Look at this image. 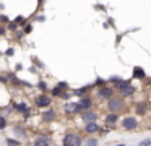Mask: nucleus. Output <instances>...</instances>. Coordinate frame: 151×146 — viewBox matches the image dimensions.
<instances>
[{
    "label": "nucleus",
    "mask_w": 151,
    "mask_h": 146,
    "mask_svg": "<svg viewBox=\"0 0 151 146\" xmlns=\"http://www.w3.org/2000/svg\"><path fill=\"white\" fill-rule=\"evenodd\" d=\"M83 143L81 136L76 135V133H67L65 138H63V145L67 146H80Z\"/></svg>",
    "instance_id": "1"
},
{
    "label": "nucleus",
    "mask_w": 151,
    "mask_h": 146,
    "mask_svg": "<svg viewBox=\"0 0 151 146\" xmlns=\"http://www.w3.org/2000/svg\"><path fill=\"white\" fill-rule=\"evenodd\" d=\"M107 107L111 112H120V109L124 107V101L120 99V97H109L107 101Z\"/></svg>",
    "instance_id": "2"
},
{
    "label": "nucleus",
    "mask_w": 151,
    "mask_h": 146,
    "mask_svg": "<svg viewBox=\"0 0 151 146\" xmlns=\"http://www.w3.org/2000/svg\"><path fill=\"white\" fill-rule=\"evenodd\" d=\"M34 102H36L37 107H47V106H50V99H49V96H46V94L36 96V97H34Z\"/></svg>",
    "instance_id": "3"
},
{
    "label": "nucleus",
    "mask_w": 151,
    "mask_h": 146,
    "mask_svg": "<svg viewBox=\"0 0 151 146\" xmlns=\"http://www.w3.org/2000/svg\"><path fill=\"white\" fill-rule=\"evenodd\" d=\"M137 125H138V122L133 119V117H127V119H124V122H122L124 130H135Z\"/></svg>",
    "instance_id": "4"
},
{
    "label": "nucleus",
    "mask_w": 151,
    "mask_h": 146,
    "mask_svg": "<svg viewBox=\"0 0 151 146\" xmlns=\"http://www.w3.org/2000/svg\"><path fill=\"white\" fill-rule=\"evenodd\" d=\"M112 94H114V89H112V88H107V86H102L101 89L98 91L99 99H109V97H112Z\"/></svg>",
    "instance_id": "5"
},
{
    "label": "nucleus",
    "mask_w": 151,
    "mask_h": 146,
    "mask_svg": "<svg viewBox=\"0 0 151 146\" xmlns=\"http://www.w3.org/2000/svg\"><path fill=\"white\" fill-rule=\"evenodd\" d=\"M101 130V127L96 123V120H93V122H86V125H85V132L86 133H96V132H99Z\"/></svg>",
    "instance_id": "6"
},
{
    "label": "nucleus",
    "mask_w": 151,
    "mask_h": 146,
    "mask_svg": "<svg viewBox=\"0 0 151 146\" xmlns=\"http://www.w3.org/2000/svg\"><path fill=\"white\" fill-rule=\"evenodd\" d=\"M80 110H81V109H80V106H78V104L68 102V104L65 106V112H67V114H78Z\"/></svg>",
    "instance_id": "7"
},
{
    "label": "nucleus",
    "mask_w": 151,
    "mask_h": 146,
    "mask_svg": "<svg viewBox=\"0 0 151 146\" xmlns=\"http://www.w3.org/2000/svg\"><path fill=\"white\" fill-rule=\"evenodd\" d=\"M117 120H119L117 112H111V114L106 115V123H107V125H114V123H117Z\"/></svg>",
    "instance_id": "8"
},
{
    "label": "nucleus",
    "mask_w": 151,
    "mask_h": 146,
    "mask_svg": "<svg viewBox=\"0 0 151 146\" xmlns=\"http://www.w3.org/2000/svg\"><path fill=\"white\" fill-rule=\"evenodd\" d=\"M15 110H18V112H21V114H24V115H28V114L31 112L29 110V107L26 106L24 102H20V104H15Z\"/></svg>",
    "instance_id": "9"
},
{
    "label": "nucleus",
    "mask_w": 151,
    "mask_h": 146,
    "mask_svg": "<svg viewBox=\"0 0 151 146\" xmlns=\"http://www.w3.org/2000/svg\"><path fill=\"white\" fill-rule=\"evenodd\" d=\"M91 104H93V101L89 99V97H83V99L78 102V106H80V109H81V110H86V109L91 107Z\"/></svg>",
    "instance_id": "10"
},
{
    "label": "nucleus",
    "mask_w": 151,
    "mask_h": 146,
    "mask_svg": "<svg viewBox=\"0 0 151 146\" xmlns=\"http://www.w3.org/2000/svg\"><path fill=\"white\" fill-rule=\"evenodd\" d=\"M96 119H98V114L96 112H91V110H89V112L83 114V120H85V122H93V120H96Z\"/></svg>",
    "instance_id": "11"
},
{
    "label": "nucleus",
    "mask_w": 151,
    "mask_h": 146,
    "mask_svg": "<svg viewBox=\"0 0 151 146\" xmlns=\"http://www.w3.org/2000/svg\"><path fill=\"white\" fill-rule=\"evenodd\" d=\"M120 93H122V96H132V94L135 93V88L130 86V84H127V86H124L120 89Z\"/></svg>",
    "instance_id": "12"
},
{
    "label": "nucleus",
    "mask_w": 151,
    "mask_h": 146,
    "mask_svg": "<svg viewBox=\"0 0 151 146\" xmlns=\"http://www.w3.org/2000/svg\"><path fill=\"white\" fill-rule=\"evenodd\" d=\"M42 119L46 120V122H52L54 119H55V112H54V110H46V112L42 114Z\"/></svg>",
    "instance_id": "13"
},
{
    "label": "nucleus",
    "mask_w": 151,
    "mask_h": 146,
    "mask_svg": "<svg viewBox=\"0 0 151 146\" xmlns=\"http://www.w3.org/2000/svg\"><path fill=\"white\" fill-rule=\"evenodd\" d=\"M49 143H50L49 136H37V138H36V141H34V145L41 146V145H49Z\"/></svg>",
    "instance_id": "14"
},
{
    "label": "nucleus",
    "mask_w": 151,
    "mask_h": 146,
    "mask_svg": "<svg viewBox=\"0 0 151 146\" xmlns=\"http://www.w3.org/2000/svg\"><path fill=\"white\" fill-rule=\"evenodd\" d=\"M133 76L135 78H145V71L141 70L140 67H135L133 68Z\"/></svg>",
    "instance_id": "15"
},
{
    "label": "nucleus",
    "mask_w": 151,
    "mask_h": 146,
    "mask_svg": "<svg viewBox=\"0 0 151 146\" xmlns=\"http://www.w3.org/2000/svg\"><path fill=\"white\" fill-rule=\"evenodd\" d=\"M15 133H17V135H20V136H26V130H23V128H21V127H15Z\"/></svg>",
    "instance_id": "16"
},
{
    "label": "nucleus",
    "mask_w": 151,
    "mask_h": 146,
    "mask_svg": "<svg viewBox=\"0 0 151 146\" xmlns=\"http://www.w3.org/2000/svg\"><path fill=\"white\" fill-rule=\"evenodd\" d=\"M62 88H60V86H57V88H54V89H52V94H54V96H62Z\"/></svg>",
    "instance_id": "17"
},
{
    "label": "nucleus",
    "mask_w": 151,
    "mask_h": 146,
    "mask_svg": "<svg viewBox=\"0 0 151 146\" xmlns=\"http://www.w3.org/2000/svg\"><path fill=\"white\" fill-rule=\"evenodd\" d=\"M137 110H138V114H140V115H143V114H145V110H146V104H140Z\"/></svg>",
    "instance_id": "18"
},
{
    "label": "nucleus",
    "mask_w": 151,
    "mask_h": 146,
    "mask_svg": "<svg viewBox=\"0 0 151 146\" xmlns=\"http://www.w3.org/2000/svg\"><path fill=\"white\" fill-rule=\"evenodd\" d=\"M5 127H7V120H5V117L0 115V130H4Z\"/></svg>",
    "instance_id": "19"
},
{
    "label": "nucleus",
    "mask_w": 151,
    "mask_h": 146,
    "mask_svg": "<svg viewBox=\"0 0 151 146\" xmlns=\"http://www.w3.org/2000/svg\"><path fill=\"white\" fill-rule=\"evenodd\" d=\"M37 88H39L41 91H46L47 89V86H46V83H44V81H41V83L37 84Z\"/></svg>",
    "instance_id": "20"
},
{
    "label": "nucleus",
    "mask_w": 151,
    "mask_h": 146,
    "mask_svg": "<svg viewBox=\"0 0 151 146\" xmlns=\"http://www.w3.org/2000/svg\"><path fill=\"white\" fill-rule=\"evenodd\" d=\"M5 143H7V145H20V141H17V140H10V138H8Z\"/></svg>",
    "instance_id": "21"
},
{
    "label": "nucleus",
    "mask_w": 151,
    "mask_h": 146,
    "mask_svg": "<svg viewBox=\"0 0 151 146\" xmlns=\"http://www.w3.org/2000/svg\"><path fill=\"white\" fill-rule=\"evenodd\" d=\"M15 21H17V23H18V24H24V21H26V19H24V18H23V16H18V18H17V19H15Z\"/></svg>",
    "instance_id": "22"
},
{
    "label": "nucleus",
    "mask_w": 151,
    "mask_h": 146,
    "mask_svg": "<svg viewBox=\"0 0 151 146\" xmlns=\"http://www.w3.org/2000/svg\"><path fill=\"white\" fill-rule=\"evenodd\" d=\"M0 23H4V24H5V23H8V18L5 15H2V16H0Z\"/></svg>",
    "instance_id": "23"
},
{
    "label": "nucleus",
    "mask_w": 151,
    "mask_h": 146,
    "mask_svg": "<svg viewBox=\"0 0 151 146\" xmlns=\"http://www.w3.org/2000/svg\"><path fill=\"white\" fill-rule=\"evenodd\" d=\"M86 145H98V141H96V140H88Z\"/></svg>",
    "instance_id": "24"
},
{
    "label": "nucleus",
    "mask_w": 151,
    "mask_h": 146,
    "mask_svg": "<svg viewBox=\"0 0 151 146\" xmlns=\"http://www.w3.org/2000/svg\"><path fill=\"white\" fill-rule=\"evenodd\" d=\"M17 24H18V23H10V24H8V28H10V29H15V28H17Z\"/></svg>",
    "instance_id": "25"
},
{
    "label": "nucleus",
    "mask_w": 151,
    "mask_h": 146,
    "mask_svg": "<svg viewBox=\"0 0 151 146\" xmlns=\"http://www.w3.org/2000/svg\"><path fill=\"white\" fill-rule=\"evenodd\" d=\"M141 145H151V140H143V141H141Z\"/></svg>",
    "instance_id": "26"
},
{
    "label": "nucleus",
    "mask_w": 151,
    "mask_h": 146,
    "mask_svg": "<svg viewBox=\"0 0 151 146\" xmlns=\"http://www.w3.org/2000/svg\"><path fill=\"white\" fill-rule=\"evenodd\" d=\"M76 93H78V94H85V93H86V88H83V89H78Z\"/></svg>",
    "instance_id": "27"
},
{
    "label": "nucleus",
    "mask_w": 151,
    "mask_h": 146,
    "mask_svg": "<svg viewBox=\"0 0 151 146\" xmlns=\"http://www.w3.org/2000/svg\"><path fill=\"white\" fill-rule=\"evenodd\" d=\"M5 34V28L4 26H0V36H4Z\"/></svg>",
    "instance_id": "28"
},
{
    "label": "nucleus",
    "mask_w": 151,
    "mask_h": 146,
    "mask_svg": "<svg viewBox=\"0 0 151 146\" xmlns=\"http://www.w3.org/2000/svg\"><path fill=\"white\" fill-rule=\"evenodd\" d=\"M59 86L62 88V89H67V83H59Z\"/></svg>",
    "instance_id": "29"
},
{
    "label": "nucleus",
    "mask_w": 151,
    "mask_h": 146,
    "mask_svg": "<svg viewBox=\"0 0 151 146\" xmlns=\"http://www.w3.org/2000/svg\"><path fill=\"white\" fill-rule=\"evenodd\" d=\"M13 52H15L13 49H8V50H7V55H13Z\"/></svg>",
    "instance_id": "30"
}]
</instances>
